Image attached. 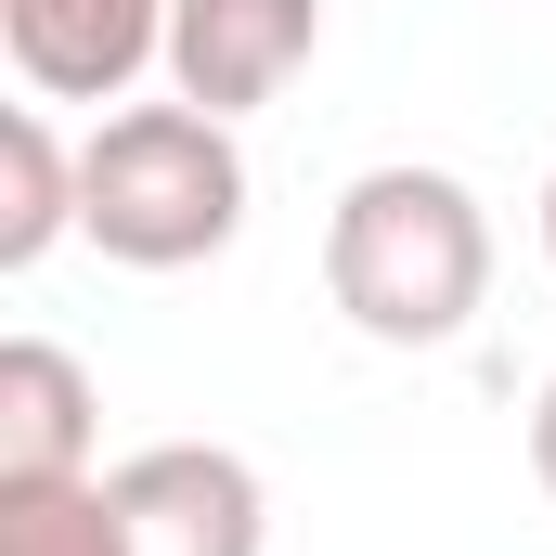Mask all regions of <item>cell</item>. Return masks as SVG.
<instances>
[{"instance_id":"cell-1","label":"cell","mask_w":556,"mask_h":556,"mask_svg":"<svg viewBox=\"0 0 556 556\" xmlns=\"http://www.w3.org/2000/svg\"><path fill=\"white\" fill-rule=\"evenodd\" d=\"M324 298L376 337V350H453L492 298V220L453 168H363L324 220Z\"/></svg>"},{"instance_id":"cell-2","label":"cell","mask_w":556,"mask_h":556,"mask_svg":"<svg viewBox=\"0 0 556 556\" xmlns=\"http://www.w3.org/2000/svg\"><path fill=\"white\" fill-rule=\"evenodd\" d=\"M78 233L117 260V273H194L247 233V155L233 117L207 104H117L104 130L78 142Z\"/></svg>"},{"instance_id":"cell-3","label":"cell","mask_w":556,"mask_h":556,"mask_svg":"<svg viewBox=\"0 0 556 556\" xmlns=\"http://www.w3.org/2000/svg\"><path fill=\"white\" fill-rule=\"evenodd\" d=\"M104 492L130 518V556H260L273 544V492L220 440H142Z\"/></svg>"},{"instance_id":"cell-4","label":"cell","mask_w":556,"mask_h":556,"mask_svg":"<svg viewBox=\"0 0 556 556\" xmlns=\"http://www.w3.org/2000/svg\"><path fill=\"white\" fill-rule=\"evenodd\" d=\"M0 52L26 104H117L142 65H168V0H0Z\"/></svg>"},{"instance_id":"cell-5","label":"cell","mask_w":556,"mask_h":556,"mask_svg":"<svg viewBox=\"0 0 556 556\" xmlns=\"http://www.w3.org/2000/svg\"><path fill=\"white\" fill-rule=\"evenodd\" d=\"M324 52V0H168V91L207 117H260Z\"/></svg>"},{"instance_id":"cell-6","label":"cell","mask_w":556,"mask_h":556,"mask_svg":"<svg viewBox=\"0 0 556 556\" xmlns=\"http://www.w3.org/2000/svg\"><path fill=\"white\" fill-rule=\"evenodd\" d=\"M91 363L52 350V337H13L0 350V492L26 479H91Z\"/></svg>"},{"instance_id":"cell-7","label":"cell","mask_w":556,"mask_h":556,"mask_svg":"<svg viewBox=\"0 0 556 556\" xmlns=\"http://www.w3.org/2000/svg\"><path fill=\"white\" fill-rule=\"evenodd\" d=\"M65 233H78V155L52 104H13L0 117V273H39Z\"/></svg>"},{"instance_id":"cell-8","label":"cell","mask_w":556,"mask_h":556,"mask_svg":"<svg viewBox=\"0 0 556 556\" xmlns=\"http://www.w3.org/2000/svg\"><path fill=\"white\" fill-rule=\"evenodd\" d=\"M0 556H130V518L104 479H26L0 492Z\"/></svg>"},{"instance_id":"cell-9","label":"cell","mask_w":556,"mask_h":556,"mask_svg":"<svg viewBox=\"0 0 556 556\" xmlns=\"http://www.w3.org/2000/svg\"><path fill=\"white\" fill-rule=\"evenodd\" d=\"M531 479L556 492V376H544V402H531Z\"/></svg>"},{"instance_id":"cell-10","label":"cell","mask_w":556,"mask_h":556,"mask_svg":"<svg viewBox=\"0 0 556 556\" xmlns=\"http://www.w3.org/2000/svg\"><path fill=\"white\" fill-rule=\"evenodd\" d=\"M544 260H556V181H544Z\"/></svg>"}]
</instances>
